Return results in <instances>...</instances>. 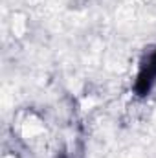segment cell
<instances>
[{
    "label": "cell",
    "instance_id": "obj_1",
    "mask_svg": "<svg viewBox=\"0 0 156 158\" xmlns=\"http://www.w3.org/2000/svg\"><path fill=\"white\" fill-rule=\"evenodd\" d=\"M156 83V48L147 55V59L142 63V68L138 72L134 90L138 96H147L151 92V88Z\"/></svg>",
    "mask_w": 156,
    "mask_h": 158
}]
</instances>
